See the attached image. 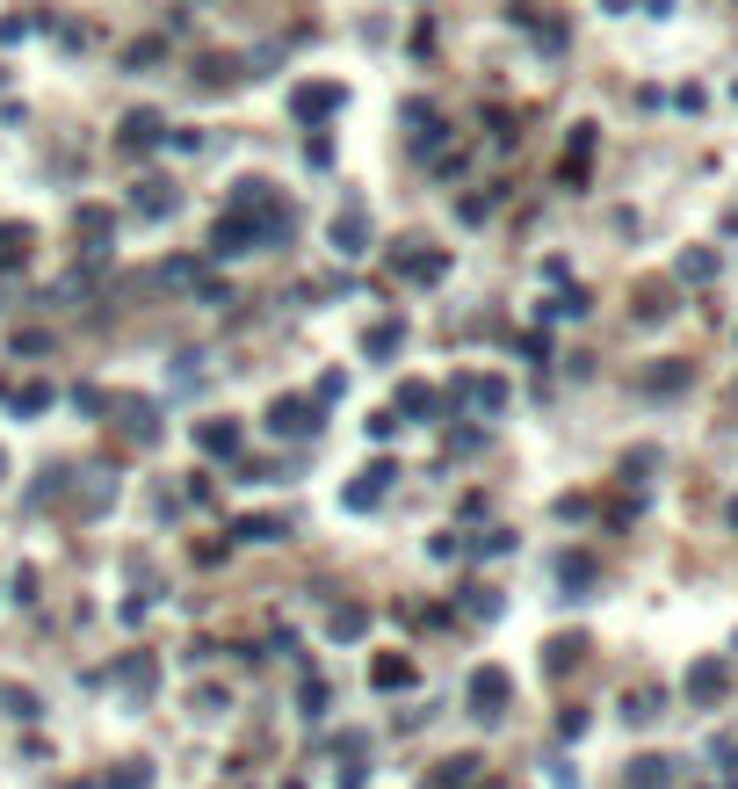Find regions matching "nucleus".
I'll return each instance as SVG.
<instances>
[{
	"instance_id": "f3484780",
	"label": "nucleus",
	"mask_w": 738,
	"mask_h": 789,
	"mask_svg": "<svg viewBox=\"0 0 738 789\" xmlns=\"http://www.w3.org/2000/svg\"><path fill=\"white\" fill-rule=\"evenodd\" d=\"M398 341H406V333H398V319H384V326H369V333H362V355H377V362H384V355H398Z\"/></svg>"
},
{
	"instance_id": "9b49d317",
	"label": "nucleus",
	"mask_w": 738,
	"mask_h": 789,
	"mask_svg": "<svg viewBox=\"0 0 738 789\" xmlns=\"http://www.w3.org/2000/svg\"><path fill=\"white\" fill-rule=\"evenodd\" d=\"M478 768H485L478 753H456V761H442V775L427 782V789H464V782H478Z\"/></svg>"
},
{
	"instance_id": "a878e982",
	"label": "nucleus",
	"mask_w": 738,
	"mask_h": 789,
	"mask_svg": "<svg viewBox=\"0 0 738 789\" xmlns=\"http://www.w3.org/2000/svg\"><path fill=\"white\" fill-rule=\"evenodd\" d=\"M659 703H666V695H652V688H644V695H630V703H623V717H630V724H644V717H659Z\"/></svg>"
},
{
	"instance_id": "c85d7f7f",
	"label": "nucleus",
	"mask_w": 738,
	"mask_h": 789,
	"mask_svg": "<svg viewBox=\"0 0 738 789\" xmlns=\"http://www.w3.org/2000/svg\"><path fill=\"white\" fill-rule=\"evenodd\" d=\"M0 478H8V457H0Z\"/></svg>"
},
{
	"instance_id": "9d476101",
	"label": "nucleus",
	"mask_w": 738,
	"mask_h": 789,
	"mask_svg": "<svg viewBox=\"0 0 738 789\" xmlns=\"http://www.w3.org/2000/svg\"><path fill=\"white\" fill-rule=\"evenodd\" d=\"M116 688L145 695V688H152V659H145V652H123V659H116Z\"/></svg>"
},
{
	"instance_id": "bb28decb",
	"label": "nucleus",
	"mask_w": 738,
	"mask_h": 789,
	"mask_svg": "<svg viewBox=\"0 0 738 789\" xmlns=\"http://www.w3.org/2000/svg\"><path fill=\"white\" fill-rule=\"evenodd\" d=\"M688 384V370H681V362H673V370H652V377H644V391H681Z\"/></svg>"
},
{
	"instance_id": "7ed1b4c3",
	"label": "nucleus",
	"mask_w": 738,
	"mask_h": 789,
	"mask_svg": "<svg viewBox=\"0 0 738 789\" xmlns=\"http://www.w3.org/2000/svg\"><path fill=\"white\" fill-rule=\"evenodd\" d=\"M333 254H341V261L369 254V218H362V203H348L341 218H333Z\"/></svg>"
},
{
	"instance_id": "393cba45",
	"label": "nucleus",
	"mask_w": 738,
	"mask_h": 789,
	"mask_svg": "<svg viewBox=\"0 0 738 789\" xmlns=\"http://www.w3.org/2000/svg\"><path fill=\"white\" fill-rule=\"evenodd\" d=\"M558 580H565V587H594V558H565Z\"/></svg>"
},
{
	"instance_id": "f257e3e1",
	"label": "nucleus",
	"mask_w": 738,
	"mask_h": 789,
	"mask_svg": "<svg viewBox=\"0 0 738 789\" xmlns=\"http://www.w3.org/2000/svg\"><path fill=\"white\" fill-rule=\"evenodd\" d=\"M319 413H326L319 399H275V406H268V428H275V435H290V442H312V435L326 428Z\"/></svg>"
},
{
	"instance_id": "f8f14e48",
	"label": "nucleus",
	"mask_w": 738,
	"mask_h": 789,
	"mask_svg": "<svg viewBox=\"0 0 738 789\" xmlns=\"http://www.w3.org/2000/svg\"><path fill=\"white\" fill-rule=\"evenodd\" d=\"M666 782H673V761H659V753L630 761V789H666Z\"/></svg>"
},
{
	"instance_id": "a211bd4d",
	"label": "nucleus",
	"mask_w": 738,
	"mask_h": 789,
	"mask_svg": "<svg viewBox=\"0 0 738 789\" xmlns=\"http://www.w3.org/2000/svg\"><path fill=\"white\" fill-rule=\"evenodd\" d=\"M333 637H341V645H355V637L369 630V609H333V623H326Z\"/></svg>"
},
{
	"instance_id": "0eeeda50",
	"label": "nucleus",
	"mask_w": 738,
	"mask_h": 789,
	"mask_svg": "<svg viewBox=\"0 0 738 789\" xmlns=\"http://www.w3.org/2000/svg\"><path fill=\"white\" fill-rule=\"evenodd\" d=\"M196 442H203V457H239V428H232V420H203Z\"/></svg>"
},
{
	"instance_id": "39448f33",
	"label": "nucleus",
	"mask_w": 738,
	"mask_h": 789,
	"mask_svg": "<svg viewBox=\"0 0 738 789\" xmlns=\"http://www.w3.org/2000/svg\"><path fill=\"white\" fill-rule=\"evenodd\" d=\"M232 536H239V543H283V536H290V522H275V514H239V522H232Z\"/></svg>"
},
{
	"instance_id": "b1692460",
	"label": "nucleus",
	"mask_w": 738,
	"mask_h": 789,
	"mask_svg": "<svg viewBox=\"0 0 738 789\" xmlns=\"http://www.w3.org/2000/svg\"><path fill=\"white\" fill-rule=\"evenodd\" d=\"M51 406V384H22L15 391V413H44Z\"/></svg>"
},
{
	"instance_id": "412c9836",
	"label": "nucleus",
	"mask_w": 738,
	"mask_h": 789,
	"mask_svg": "<svg viewBox=\"0 0 738 789\" xmlns=\"http://www.w3.org/2000/svg\"><path fill=\"white\" fill-rule=\"evenodd\" d=\"M102 789H152V768H145V761H123V768H116Z\"/></svg>"
},
{
	"instance_id": "1a4fd4ad",
	"label": "nucleus",
	"mask_w": 738,
	"mask_h": 789,
	"mask_svg": "<svg viewBox=\"0 0 738 789\" xmlns=\"http://www.w3.org/2000/svg\"><path fill=\"white\" fill-rule=\"evenodd\" d=\"M384 485H391V464H369V471L348 485V507H377V493H384Z\"/></svg>"
},
{
	"instance_id": "6ab92c4d",
	"label": "nucleus",
	"mask_w": 738,
	"mask_h": 789,
	"mask_svg": "<svg viewBox=\"0 0 738 789\" xmlns=\"http://www.w3.org/2000/svg\"><path fill=\"white\" fill-rule=\"evenodd\" d=\"M391 413H413V420L435 413V391H427V384H398V406H391Z\"/></svg>"
},
{
	"instance_id": "aec40b11",
	"label": "nucleus",
	"mask_w": 738,
	"mask_h": 789,
	"mask_svg": "<svg viewBox=\"0 0 738 789\" xmlns=\"http://www.w3.org/2000/svg\"><path fill=\"white\" fill-rule=\"evenodd\" d=\"M0 261H29V225H0Z\"/></svg>"
},
{
	"instance_id": "423d86ee",
	"label": "nucleus",
	"mask_w": 738,
	"mask_h": 789,
	"mask_svg": "<svg viewBox=\"0 0 738 789\" xmlns=\"http://www.w3.org/2000/svg\"><path fill=\"white\" fill-rule=\"evenodd\" d=\"M456 399H471V406H485V413H500V406H507V384H500V377H464V384H456Z\"/></svg>"
},
{
	"instance_id": "dca6fc26",
	"label": "nucleus",
	"mask_w": 738,
	"mask_h": 789,
	"mask_svg": "<svg viewBox=\"0 0 738 789\" xmlns=\"http://www.w3.org/2000/svg\"><path fill=\"white\" fill-rule=\"evenodd\" d=\"M123 145H131V153H145V145H160V116H152V109H138L131 124H123Z\"/></svg>"
},
{
	"instance_id": "ddd939ff",
	"label": "nucleus",
	"mask_w": 738,
	"mask_h": 789,
	"mask_svg": "<svg viewBox=\"0 0 738 789\" xmlns=\"http://www.w3.org/2000/svg\"><path fill=\"white\" fill-rule=\"evenodd\" d=\"M442 268H449V254H398V276L406 283H435Z\"/></svg>"
},
{
	"instance_id": "4be33fe9",
	"label": "nucleus",
	"mask_w": 738,
	"mask_h": 789,
	"mask_svg": "<svg viewBox=\"0 0 738 789\" xmlns=\"http://www.w3.org/2000/svg\"><path fill=\"white\" fill-rule=\"evenodd\" d=\"M160 210H174V189H160V181H145V196H138V218H160Z\"/></svg>"
},
{
	"instance_id": "20e7f679",
	"label": "nucleus",
	"mask_w": 738,
	"mask_h": 789,
	"mask_svg": "<svg viewBox=\"0 0 738 789\" xmlns=\"http://www.w3.org/2000/svg\"><path fill=\"white\" fill-rule=\"evenodd\" d=\"M290 109H297V124H319V116L341 109V87H333V80H312V87H297V95H290Z\"/></svg>"
},
{
	"instance_id": "c756f323",
	"label": "nucleus",
	"mask_w": 738,
	"mask_h": 789,
	"mask_svg": "<svg viewBox=\"0 0 738 789\" xmlns=\"http://www.w3.org/2000/svg\"><path fill=\"white\" fill-rule=\"evenodd\" d=\"M66 789H87V782H66Z\"/></svg>"
},
{
	"instance_id": "cd10ccee",
	"label": "nucleus",
	"mask_w": 738,
	"mask_h": 789,
	"mask_svg": "<svg viewBox=\"0 0 738 789\" xmlns=\"http://www.w3.org/2000/svg\"><path fill=\"white\" fill-rule=\"evenodd\" d=\"M572 659H579V637H558V645H550V674H565Z\"/></svg>"
},
{
	"instance_id": "5701e85b",
	"label": "nucleus",
	"mask_w": 738,
	"mask_h": 789,
	"mask_svg": "<svg viewBox=\"0 0 738 789\" xmlns=\"http://www.w3.org/2000/svg\"><path fill=\"white\" fill-rule=\"evenodd\" d=\"M0 703H8V717H22V724L37 717V695H29V688H0Z\"/></svg>"
},
{
	"instance_id": "6e6552de",
	"label": "nucleus",
	"mask_w": 738,
	"mask_h": 789,
	"mask_svg": "<svg viewBox=\"0 0 738 789\" xmlns=\"http://www.w3.org/2000/svg\"><path fill=\"white\" fill-rule=\"evenodd\" d=\"M398 116L413 124L420 145H435V124H442V116H435V102H427V95H406V102H398Z\"/></svg>"
},
{
	"instance_id": "2eb2a0df",
	"label": "nucleus",
	"mask_w": 738,
	"mask_h": 789,
	"mask_svg": "<svg viewBox=\"0 0 738 789\" xmlns=\"http://www.w3.org/2000/svg\"><path fill=\"white\" fill-rule=\"evenodd\" d=\"M369 681H377L384 695H391V688H413V659H391V652H384L377 666H369Z\"/></svg>"
},
{
	"instance_id": "4468645a",
	"label": "nucleus",
	"mask_w": 738,
	"mask_h": 789,
	"mask_svg": "<svg viewBox=\"0 0 738 789\" xmlns=\"http://www.w3.org/2000/svg\"><path fill=\"white\" fill-rule=\"evenodd\" d=\"M688 695H695V703H717V695H724V666H717V659H702L695 674H688Z\"/></svg>"
},
{
	"instance_id": "f03ea898",
	"label": "nucleus",
	"mask_w": 738,
	"mask_h": 789,
	"mask_svg": "<svg viewBox=\"0 0 738 789\" xmlns=\"http://www.w3.org/2000/svg\"><path fill=\"white\" fill-rule=\"evenodd\" d=\"M507 703H514V681L500 674V666H478V674H471V717H507Z\"/></svg>"
}]
</instances>
